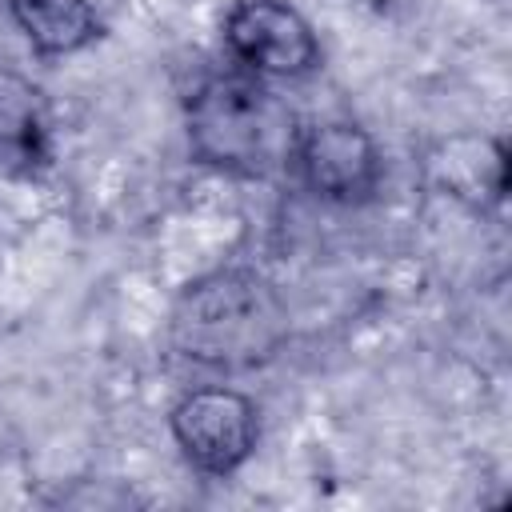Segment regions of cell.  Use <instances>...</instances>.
I'll use <instances>...</instances> for the list:
<instances>
[{"label":"cell","instance_id":"7a4b0ae2","mask_svg":"<svg viewBox=\"0 0 512 512\" xmlns=\"http://www.w3.org/2000/svg\"><path fill=\"white\" fill-rule=\"evenodd\" d=\"M172 348L208 368H256L288 336L276 288L252 268H216L192 280L172 304Z\"/></svg>","mask_w":512,"mask_h":512},{"label":"cell","instance_id":"6da1fadb","mask_svg":"<svg viewBox=\"0 0 512 512\" xmlns=\"http://www.w3.org/2000/svg\"><path fill=\"white\" fill-rule=\"evenodd\" d=\"M192 156L228 176L264 180L296 164L300 120L260 76H208L184 104Z\"/></svg>","mask_w":512,"mask_h":512},{"label":"cell","instance_id":"52a82bcc","mask_svg":"<svg viewBox=\"0 0 512 512\" xmlns=\"http://www.w3.org/2000/svg\"><path fill=\"white\" fill-rule=\"evenodd\" d=\"M40 144L44 128L36 92L0 72V164H32L40 156Z\"/></svg>","mask_w":512,"mask_h":512},{"label":"cell","instance_id":"8992f818","mask_svg":"<svg viewBox=\"0 0 512 512\" xmlns=\"http://www.w3.org/2000/svg\"><path fill=\"white\" fill-rule=\"evenodd\" d=\"M20 32L44 56H68L100 36V20L88 0H8Z\"/></svg>","mask_w":512,"mask_h":512},{"label":"cell","instance_id":"3957f363","mask_svg":"<svg viewBox=\"0 0 512 512\" xmlns=\"http://www.w3.org/2000/svg\"><path fill=\"white\" fill-rule=\"evenodd\" d=\"M172 436L192 468L228 476L256 452V404L232 388H196L172 408Z\"/></svg>","mask_w":512,"mask_h":512},{"label":"cell","instance_id":"277c9868","mask_svg":"<svg viewBox=\"0 0 512 512\" xmlns=\"http://www.w3.org/2000/svg\"><path fill=\"white\" fill-rule=\"evenodd\" d=\"M224 44L256 76H304L320 60L312 24L288 0H240L224 20Z\"/></svg>","mask_w":512,"mask_h":512},{"label":"cell","instance_id":"5b68a950","mask_svg":"<svg viewBox=\"0 0 512 512\" xmlns=\"http://www.w3.org/2000/svg\"><path fill=\"white\" fill-rule=\"evenodd\" d=\"M296 164L304 184L332 204H360L376 192L384 160L376 140L352 120H328L300 132Z\"/></svg>","mask_w":512,"mask_h":512}]
</instances>
